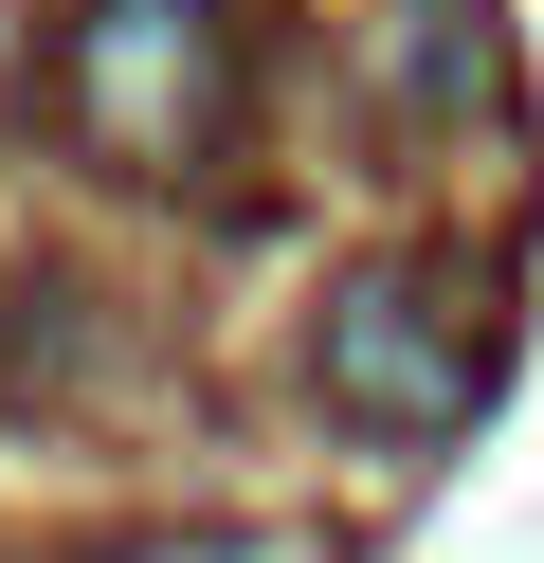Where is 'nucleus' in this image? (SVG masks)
Wrapping results in <instances>:
<instances>
[{
  "instance_id": "1",
  "label": "nucleus",
  "mask_w": 544,
  "mask_h": 563,
  "mask_svg": "<svg viewBox=\"0 0 544 563\" xmlns=\"http://www.w3.org/2000/svg\"><path fill=\"white\" fill-rule=\"evenodd\" d=\"M73 110H91L109 164L181 183V164L218 146V19L200 0H91V19H73Z\"/></svg>"
},
{
  "instance_id": "2",
  "label": "nucleus",
  "mask_w": 544,
  "mask_h": 563,
  "mask_svg": "<svg viewBox=\"0 0 544 563\" xmlns=\"http://www.w3.org/2000/svg\"><path fill=\"white\" fill-rule=\"evenodd\" d=\"M471 382H490V328H471L435 273H363L345 309H326V418H363V437H454Z\"/></svg>"
},
{
  "instance_id": "3",
  "label": "nucleus",
  "mask_w": 544,
  "mask_h": 563,
  "mask_svg": "<svg viewBox=\"0 0 544 563\" xmlns=\"http://www.w3.org/2000/svg\"><path fill=\"white\" fill-rule=\"evenodd\" d=\"M127 563H309V545H127Z\"/></svg>"
}]
</instances>
